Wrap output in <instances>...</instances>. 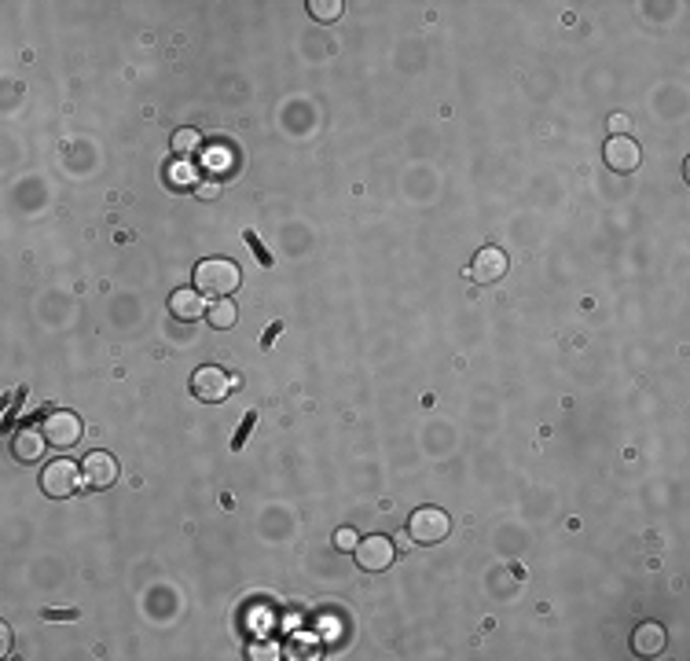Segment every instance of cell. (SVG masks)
<instances>
[{
	"label": "cell",
	"instance_id": "cell-8",
	"mask_svg": "<svg viewBox=\"0 0 690 661\" xmlns=\"http://www.w3.org/2000/svg\"><path fill=\"white\" fill-rule=\"evenodd\" d=\"M81 474H85V486L88 489L103 493V489H110L118 482V463H114L110 453H88L85 463H81Z\"/></svg>",
	"mask_w": 690,
	"mask_h": 661
},
{
	"label": "cell",
	"instance_id": "cell-23",
	"mask_svg": "<svg viewBox=\"0 0 690 661\" xmlns=\"http://www.w3.org/2000/svg\"><path fill=\"white\" fill-rule=\"evenodd\" d=\"M610 129H613V136H624L628 118H624V114H613V118H610Z\"/></svg>",
	"mask_w": 690,
	"mask_h": 661
},
{
	"label": "cell",
	"instance_id": "cell-18",
	"mask_svg": "<svg viewBox=\"0 0 690 661\" xmlns=\"http://www.w3.org/2000/svg\"><path fill=\"white\" fill-rule=\"evenodd\" d=\"M247 243H250V250H254V257H257V261H261L264 268H272V254H268V250H264V243H261V239H257V232H250V228H247Z\"/></svg>",
	"mask_w": 690,
	"mask_h": 661
},
{
	"label": "cell",
	"instance_id": "cell-4",
	"mask_svg": "<svg viewBox=\"0 0 690 661\" xmlns=\"http://www.w3.org/2000/svg\"><path fill=\"white\" fill-rule=\"evenodd\" d=\"M356 566L360 569H368V574H382V569H389V566H394V559H397V544H394V540H389V536H364V540H360V544H356Z\"/></svg>",
	"mask_w": 690,
	"mask_h": 661
},
{
	"label": "cell",
	"instance_id": "cell-17",
	"mask_svg": "<svg viewBox=\"0 0 690 661\" xmlns=\"http://www.w3.org/2000/svg\"><path fill=\"white\" fill-rule=\"evenodd\" d=\"M356 544H360V540H356V533L349 529V526H342V529H335V551H356Z\"/></svg>",
	"mask_w": 690,
	"mask_h": 661
},
{
	"label": "cell",
	"instance_id": "cell-21",
	"mask_svg": "<svg viewBox=\"0 0 690 661\" xmlns=\"http://www.w3.org/2000/svg\"><path fill=\"white\" fill-rule=\"evenodd\" d=\"M0 654H4V657L12 654V628L8 624H0Z\"/></svg>",
	"mask_w": 690,
	"mask_h": 661
},
{
	"label": "cell",
	"instance_id": "cell-16",
	"mask_svg": "<svg viewBox=\"0 0 690 661\" xmlns=\"http://www.w3.org/2000/svg\"><path fill=\"white\" fill-rule=\"evenodd\" d=\"M254 423H257V412H247V415H243V427H239V430H235V437H231V448H235V453H243V445H247V437H250Z\"/></svg>",
	"mask_w": 690,
	"mask_h": 661
},
{
	"label": "cell",
	"instance_id": "cell-9",
	"mask_svg": "<svg viewBox=\"0 0 690 661\" xmlns=\"http://www.w3.org/2000/svg\"><path fill=\"white\" fill-rule=\"evenodd\" d=\"M470 276L474 283H496L507 276V254L499 247H482L470 261Z\"/></svg>",
	"mask_w": 690,
	"mask_h": 661
},
{
	"label": "cell",
	"instance_id": "cell-12",
	"mask_svg": "<svg viewBox=\"0 0 690 661\" xmlns=\"http://www.w3.org/2000/svg\"><path fill=\"white\" fill-rule=\"evenodd\" d=\"M45 448H48V441H45V434L34 430V427H22V430L15 434V441H12V453H15L19 463H37V460L45 456Z\"/></svg>",
	"mask_w": 690,
	"mask_h": 661
},
{
	"label": "cell",
	"instance_id": "cell-11",
	"mask_svg": "<svg viewBox=\"0 0 690 661\" xmlns=\"http://www.w3.org/2000/svg\"><path fill=\"white\" fill-rule=\"evenodd\" d=\"M169 313H173V320H180V323H195V320H202V316H206L202 294L191 290V287L173 290V294H169Z\"/></svg>",
	"mask_w": 690,
	"mask_h": 661
},
{
	"label": "cell",
	"instance_id": "cell-15",
	"mask_svg": "<svg viewBox=\"0 0 690 661\" xmlns=\"http://www.w3.org/2000/svg\"><path fill=\"white\" fill-rule=\"evenodd\" d=\"M342 12H345L342 0H309V15H313L316 22H338Z\"/></svg>",
	"mask_w": 690,
	"mask_h": 661
},
{
	"label": "cell",
	"instance_id": "cell-20",
	"mask_svg": "<svg viewBox=\"0 0 690 661\" xmlns=\"http://www.w3.org/2000/svg\"><path fill=\"white\" fill-rule=\"evenodd\" d=\"M280 330H283V323L276 320V323H268V330H264V339H261V349H268V346H272L276 339H280Z\"/></svg>",
	"mask_w": 690,
	"mask_h": 661
},
{
	"label": "cell",
	"instance_id": "cell-7",
	"mask_svg": "<svg viewBox=\"0 0 690 661\" xmlns=\"http://www.w3.org/2000/svg\"><path fill=\"white\" fill-rule=\"evenodd\" d=\"M603 159L613 173H636L639 162H643V151L632 136H610L606 147H603Z\"/></svg>",
	"mask_w": 690,
	"mask_h": 661
},
{
	"label": "cell",
	"instance_id": "cell-22",
	"mask_svg": "<svg viewBox=\"0 0 690 661\" xmlns=\"http://www.w3.org/2000/svg\"><path fill=\"white\" fill-rule=\"evenodd\" d=\"M45 617H48V621H74L77 610H45Z\"/></svg>",
	"mask_w": 690,
	"mask_h": 661
},
{
	"label": "cell",
	"instance_id": "cell-1",
	"mask_svg": "<svg viewBox=\"0 0 690 661\" xmlns=\"http://www.w3.org/2000/svg\"><path fill=\"white\" fill-rule=\"evenodd\" d=\"M243 283V273L239 265L228 257H206L195 265V290L209 294V298H231Z\"/></svg>",
	"mask_w": 690,
	"mask_h": 661
},
{
	"label": "cell",
	"instance_id": "cell-2",
	"mask_svg": "<svg viewBox=\"0 0 690 661\" xmlns=\"http://www.w3.org/2000/svg\"><path fill=\"white\" fill-rule=\"evenodd\" d=\"M452 529V518L444 515L441 507H415L411 518H408V536L415 544H441Z\"/></svg>",
	"mask_w": 690,
	"mask_h": 661
},
{
	"label": "cell",
	"instance_id": "cell-3",
	"mask_svg": "<svg viewBox=\"0 0 690 661\" xmlns=\"http://www.w3.org/2000/svg\"><path fill=\"white\" fill-rule=\"evenodd\" d=\"M81 482H85V474H81V467H77L74 460H52V463L41 470V489H45V496H52V500H67V496H74Z\"/></svg>",
	"mask_w": 690,
	"mask_h": 661
},
{
	"label": "cell",
	"instance_id": "cell-6",
	"mask_svg": "<svg viewBox=\"0 0 690 661\" xmlns=\"http://www.w3.org/2000/svg\"><path fill=\"white\" fill-rule=\"evenodd\" d=\"M48 448H74L81 445V434H85V423L74 415V412H52L41 427Z\"/></svg>",
	"mask_w": 690,
	"mask_h": 661
},
{
	"label": "cell",
	"instance_id": "cell-13",
	"mask_svg": "<svg viewBox=\"0 0 690 661\" xmlns=\"http://www.w3.org/2000/svg\"><path fill=\"white\" fill-rule=\"evenodd\" d=\"M206 320L214 323L217 330H228V327H235V320H239V309H235V302H231V298H217V302L206 309Z\"/></svg>",
	"mask_w": 690,
	"mask_h": 661
},
{
	"label": "cell",
	"instance_id": "cell-5",
	"mask_svg": "<svg viewBox=\"0 0 690 661\" xmlns=\"http://www.w3.org/2000/svg\"><path fill=\"white\" fill-rule=\"evenodd\" d=\"M191 394H195L202 404H221V401H228V394H231V379H228L224 368L206 364V368H199V371L191 375Z\"/></svg>",
	"mask_w": 690,
	"mask_h": 661
},
{
	"label": "cell",
	"instance_id": "cell-14",
	"mask_svg": "<svg viewBox=\"0 0 690 661\" xmlns=\"http://www.w3.org/2000/svg\"><path fill=\"white\" fill-rule=\"evenodd\" d=\"M199 147H202L199 129H176V133H173V155L191 159V155H199Z\"/></svg>",
	"mask_w": 690,
	"mask_h": 661
},
{
	"label": "cell",
	"instance_id": "cell-10",
	"mask_svg": "<svg viewBox=\"0 0 690 661\" xmlns=\"http://www.w3.org/2000/svg\"><path fill=\"white\" fill-rule=\"evenodd\" d=\"M665 647H669V632L657 621H643L632 632V650L639 657H657V654H665Z\"/></svg>",
	"mask_w": 690,
	"mask_h": 661
},
{
	"label": "cell",
	"instance_id": "cell-19",
	"mask_svg": "<svg viewBox=\"0 0 690 661\" xmlns=\"http://www.w3.org/2000/svg\"><path fill=\"white\" fill-rule=\"evenodd\" d=\"M195 195H199L202 202H214V199L221 195V184H217L214 176H209V180H199V184H195Z\"/></svg>",
	"mask_w": 690,
	"mask_h": 661
}]
</instances>
